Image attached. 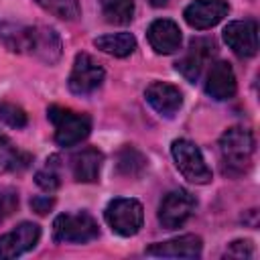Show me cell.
<instances>
[{
  "label": "cell",
  "mask_w": 260,
  "mask_h": 260,
  "mask_svg": "<svg viewBox=\"0 0 260 260\" xmlns=\"http://www.w3.org/2000/svg\"><path fill=\"white\" fill-rule=\"evenodd\" d=\"M219 156H221V171L225 175H242L244 171H248L250 162H252V154H254V136L250 130L234 126L228 128L221 136H219Z\"/></svg>",
  "instance_id": "obj_1"
},
{
  "label": "cell",
  "mask_w": 260,
  "mask_h": 260,
  "mask_svg": "<svg viewBox=\"0 0 260 260\" xmlns=\"http://www.w3.org/2000/svg\"><path fill=\"white\" fill-rule=\"evenodd\" d=\"M47 116L55 126V142L59 146H75L85 140L91 130V118L69 108L51 106L47 110Z\"/></svg>",
  "instance_id": "obj_2"
},
{
  "label": "cell",
  "mask_w": 260,
  "mask_h": 260,
  "mask_svg": "<svg viewBox=\"0 0 260 260\" xmlns=\"http://www.w3.org/2000/svg\"><path fill=\"white\" fill-rule=\"evenodd\" d=\"M98 236L100 228L87 211L61 213L53 221V240L57 244H85Z\"/></svg>",
  "instance_id": "obj_3"
},
{
  "label": "cell",
  "mask_w": 260,
  "mask_h": 260,
  "mask_svg": "<svg viewBox=\"0 0 260 260\" xmlns=\"http://www.w3.org/2000/svg\"><path fill=\"white\" fill-rule=\"evenodd\" d=\"M171 154L175 158L177 169L189 183L207 185L211 181V169L207 167L199 146L187 138H177L171 144Z\"/></svg>",
  "instance_id": "obj_4"
},
{
  "label": "cell",
  "mask_w": 260,
  "mask_h": 260,
  "mask_svg": "<svg viewBox=\"0 0 260 260\" xmlns=\"http://www.w3.org/2000/svg\"><path fill=\"white\" fill-rule=\"evenodd\" d=\"M104 217L108 221V225L122 238H130L134 234H138V230L142 228L144 221V211L142 205L136 199H126V197H118L112 199L104 211Z\"/></svg>",
  "instance_id": "obj_5"
},
{
  "label": "cell",
  "mask_w": 260,
  "mask_h": 260,
  "mask_svg": "<svg viewBox=\"0 0 260 260\" xmlns=\"http://www.w3.org/2000/svg\"><path fill=\"white\" fill-rule=\"evenodd\" d=\"M195 207H197V199L187 189L169 191L158 205V223L165 230L181 228L193 215Z\"/></svg>",
  "instance_id": "obj_6"
},
{
  "label": "cell",
  "mask_w": 260,
  "mask_h": 260,
  "mask_svg": "<svg viewBox=\"0 0 260 260\" xmlns=\"http://www.w3.org/2000/svg\"><path fill=\"white\" fill-rule=\"evenodd\" d=\"M104 75H106L104 67L91 55L77 53L71 73H69V79H67V85L75 95H89L102 85Z\"/></svg>",
  "instance_id": "obj_7"
},
{
  "label": "cell",
  "mask_w": 260,
  "mask_h": 260,
  "mask_svg": "<svg viewBox=\"0 0 260 260\" xmlns=\"http://www.w3.org/2000/svg\"><path fill=\"white\" fill-rule=\"evenodd\" d=\"M24 53L41 59L47 65H53L61 59V39L51 26H28L26 28V45Z\"/></svg>",
  "instance_id": "obj_8"
},
{
  "label": "cell",
  "mask_w": 260,
  "mask_h": 260,
  "mask_svg": "<svg viewBox=\"0 0 260 260\" xmlns=\"http://www.w3.org/2000/svg\"><path fill=\"white\" fill-rule=\"evenodd\" d=\"M217 47L213 43V39H193L189 43L187 53L175 63V69L191 83H195L201 75V71L205 69V65L213 59Z\"/></svg>",
  "instance_id": "obj_9"
},
{
  "label": "cell",
  "mask_w": 260,
  "mask_h": 260,
  "mask_svg": "<svg viewBox=\"0 0 260 260\" xmlns=\"http://www.w3.org/2000/svg\"><path fill=\"white\" fill-rule=\"evenodd\" d=\"M225 45L242 59L254 57L258 53V24L256 20H234L223 28Z\"/></svg>",
  "instance_id": "obj_10"
},
{
  "label": "cell",
  "mask_w": 260,
  "mask_h": 260,
  "mask_svg": "<svg viewBox=\"0 0 260 260\" xmlns=\"http://www.w3.org/2000/svg\"><path fill=\"white\" fill-rule=\"evenodd\" d=\"M41 238V228L30 221L18 223L14 230L6 232L0 236V258L2 260H12L22 256L24 252L32 250Z\"/></svg>",
  "instance_id": "obj_11"
},
{
  "label": "cell",
  "mask_w": 260,
  "mask_h": 260,
  "mask_svg": "<svg viewBox=\"0 0 260 260\" xmlns=\"http://www.w3.org/2000/svg\"><path fill=\"white\" fill-rule=\"evenodd\" d=\"M230 12V4L225 0H195L185 10L183 16L189 26L197 30H205L221 22Z\"/></svg>",
  "instance_id": "obj_12"
},
{
  "label": "cell",
  "mask_w": 260,
  "mask_h": 260,
  "mask_svg": "<svg viewBox=\"0 0 260 260\" xmlns=\"http://www.w3.org/2000/svg\"><path fill=\"white\" fill-rule=\"evenodd\" d=\"M203 250V242L195 234H185L167 242H158L148 246L144 252L146 256H158V258H199Z\"/></svg>",
  "instance_id": "obj_13"
},
{
  "label": "cell",
  "mask_w": 260,
  "mask_h": 260,
  "mask_svg": "<svg viewBox=\"0 0 260 260\" xmlns=\"http://www.w3.org/2000/svg\"><path fill=\"white\" fill-rule=\"evenodd\" d=\"M144 98L150 104V108L165 118H173L183 106V93L179 91V87L165 81H152L146 87Z\"/></svg>",
  "instance_id": "obj_14"
},
{
  "label": "cell",
  "mask_w": 260,
  "mask_h": 260,
  "mask_svg": "<svg viewBox=\"0 0 260 260\" xmlns=\"http://www.w3.org/2000/svg\"><path fill=\"white\" fill-rule=\"evenodd\" d=\"M238 83H236V75L230 63L225 61H215L211 63L209 71H207V79H205V91L209 98L223 102L236 95Z\"/></svg>",
  "instance_id": "obj_15"
},
{
  "label": "cell",
  "mask_w": 260,
  "mask_h": 260,
  "mask_svg": "<svg viewBox=\"0 0 260 260\" xmlns=\"http://www.w3.org/2000/svg\"><path fill=\"white\" fill-rule=\"evenodd\" d=\"M148 43L158 55H171L181 49V28L169 18H156L146 30Z\"/></svg>",
  "instance_id": "obj_16"
},
{
  "label": "cell",
  "mask_w": 260,
  "mask_h": 260,
  "mask_svg": "<svg viewBox=\"0 0 260 260\" xmlns=\"http://www.w3.org/2000/svg\"><path fill=\"white\" fill-rule=\"evenodd\" d=\"M104 165V154L98 148H83L71 156V175L77 183H95Z\"/></svg>",
  "instance_id": "obj_17"
},
{
  "label": "cell",
  "mask_w": 260,
  "mask_h": 260,
  "mask_svg": "<svg viewBox=\"0 0 260 260\" xmlns=\"http://www.w3.org/2000/svg\"><path fill=\"white\" fill-rule=\"evenodd\" d=\"M32 162V156L20 148L0 130V175L4 173H20Z\"/></svg>",
  "instance_id": "obj_18"
},
{
  "label": "cell",
  "mask_w": 260,
  "mask_h": 260,
  "mask_svg": "<svg viewBox=\"0 0 260 260\" xmlns=\"http://www.w3.org/2000/svg\"><path fill=\"white\" fill-rule=\"evenodd\" d=\"M93 45L112 57H128L136 49V39L130 32H114V35L98 37Z\"/></svg>",
  "instance_id": "obj_19"
},
{
  "label": "cell",
  "mask_w": 260,
  "mask_h": 260,
  "mask_svg": "<svg viewBox=\"0 0 260 260\" xmlns=\"http://www.w3.org/2000/svg\"><path fill=\"white\" fill-rule=\"evenodd\" d=\"M35 183L47 191V193H53L59 189L61 185V162H59V156L53 154L51 158H47V162L37 171L35 175Z\"/></svg>",
  "instance_id": "obj_20"
},
{
  "label": "cell",
  "mask_w": 260,
  "mask_h": 260,
  "mask_svg": "<svg viewBox=\"0 0 260 260\" xmlns=\"http://www.w3.org/2000/svg\"><path fill=\"white\" fill-rule=\"evenodd\" d=\"M102 12L112 24H128L134 14V0H100Z\"/></svg>",
  "instance_id": "obj_21"
},
{
  "label": "cell",
  "mask_w": 260,
  "mask_h": 260,
  "mask_svg": "<svg viewBox=\"0 0 260 260\" xmlns=\"http://www.w3.org/2000/svg\"><path fill=\"white\" fill-rule=\"evenodd\" d=\"M146 169V158L134 146H124L118 152V171L126 177H138Z\"/></svg>",
  "instance_id": "obj_22"
},
{
  "label": "cell",
  "mask_w": 260,
  "mask_h": 260,
  "mask_svg": "<svg viewBox=\"0 0 260 260\" xmlns=\"http://www.w3.org/2000/svg\"><path fill=\"white\" fill-rule=\"evenodd\" d=\"M35 2L49 14L63 18V20H75L81 12L77 0H35Z\"/></svg>",
  "instance_id": "obj_23"
},
{
  "label": "cell",
  "mask_w": 260,
  "mask_h": 260,
  "mask_svg": "<svg viewBox=\"0 0 260 260\" xmlns=\"http://www.w3.org/2000/svg\"><path fill=\"white\" fill-rule=\"evenodd\" d=\"M0 120H2L6 126L16 128V130L24 128L26 122H28L26 112H24L20 106L12 104V102H0Z\"/></svg>",
  "instance_id": "obj_24"
},
{
  "label": "cell",
  "mask_w": 260,
  "mask_h": 260,
  "mask_svg": "<svg viewBox=\"0 0 260 260\" xmlns=\"http://www.w3.org/2000/svg\"><path fill=\"white\" fill-rule=\"evenodd\" d=\"M252 254H254L252 242H248V240H236L225 250V256H232V258H250Z\"/></svg>",
  "instance_id": "obj_25"
},
{
  "label": "cell",
  "mask_w": 260,
  "mask_h": 260,
  "mask_svg": "<svg viewBox=\"0 0 260 260\" xmlns=\"http://www.w3.org/2000/svg\"><path fill=\"white\" fill-rule=\"evenodd\" d=\"M53 203H55V199L51 197V195H39V197H32L30 199V207L37 211V213H47L51 207H53Z\"/></svg>",
  "instance_id": "obj_26"
},
{
  "label": "cell",
  "mask_w": 260,
  "mask_h": 260,
  "mask_svg": "<svg viewBox=\"0 0 260 260\" xmlns=\"http://www.w3.org/2000/svg\"><path fill=\"white\" fill-rule=\"evenodd\" d=\"M148 4H150V6H154V8H162V6H167V4H169V0H148Z\"/></svg>",
  "instance_id": "obj_27"
}]
</instances>
